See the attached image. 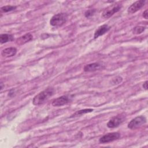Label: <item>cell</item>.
Returning a JSON list of instances; mask_svg holds the SVG:
<instances>
[{
	"instance_id": "ffe728a7",
	"label": "cell",
	"mask_w": 148,
	"mask_h": 148,
	"mask_svg": "<svg viewBox=\"0 0 148 148\" xmlns=\"http://www.w3.org/2000/svg\"><path fill=\"white\" fill-rule=\"evenodd\" d=\"M2 84H3V83L1 82V90H2V89L3 88V85H2Z\"/></svg>"
},
{
	"instance_id": "9a60e30c",
	"label": "cell",
	"mask_w": 148,
	"mask_h": 148,
	"mask_svg": "<svg viewBox=\"0 0 148 148\" xmlns=\"http://www.w3.org/2000/svg\"><path fill=\"white\" fill-rule=\"evenodd\" d=\"M93 111L92 109H82V110H80L77 111L76 112H75L73 115H72L71 117L72 116H78V115H82L87 113H90Z\"/></svg>"
},
{
	"instance_id": "4fadbf2b",
	"label": "cell",
	"mask_w": 148,
	"mask_h": 148,
	"mask_svg": "<svg viewBox=\"0 0 148 148\" xmlns=\"http://www.w3.org/2000/svg\"><path fill=\"white\" fill-rule=\"evenodd\" d=\"M13 39V36L9 34H1L0 35V42L1 44L6 43L9 41H12Z\"/></svg>"
},
{
	"instance_id": "5b68a950",
	"label": "cell",
	"mask_w": 148,
	"mask_h": 148,
	"mask_svg": "<svg viewBox=\"0 0 148 148\" xmlns=\"http://www.w3.org/2000/svg\"><path fill=\"white\" fill-rule=\"evenodd\" d=\"M120 137V134L119 132H111L108 133L99 139V142L101 143H107L114 140H117Z\"/></svg>"
},
{
	"instance_id": "6da1fadb",
	"label": "cell",
	"mask_w": 148,
	"mask_h": 148,
	"mask_svg": "<svg viewBox=\"0 0 148 148\" xmlns=\"http://www.w3.org/2000/svg\"><path fill=\"white\" fill-rule=\"evenodd\" d=\"M54 90L49 87L36 95L32 100V103L35 106L40 105L47 101L54 94Z\"/></svg>"
},
{
	"instance_id": "ba28073f",
	"label": "cell",
	"mask_w": 148,
	"mask_h": 148,
	"mask_svg": "<svg viewBox=\"0 0 148 148\" xmlns=\"http://www.w3.org/2000/svg\"><path fill=\"white\" fill-rule=\"evenodd\" d=\"M70 101L71 99L68 96L62 95L54 99L51 104L54 106H61L68 103Z\"/></svg>"
},
{
	"instance_id": "7a4b0ae2",
	"label": "cell",
	"mask_w": 148,
	"mask_h": 148,
	"mask_svg": "<svg viewBox=\"0 0 148 148\" xmlns=\"http://www.w3.org/2000/svg\"><path fill=\"white\" fill-rule=\"evenodd\" d=\"M67 18L68 15L66 13H57L51 18L50 24L54 27H61L66 22Z\"/></svg>"
},
{
	"instance_id": "ac0fdd59",
	"label": "cell",
	"mask_w": 148,
	"mask_h": 148,
	"mask_svg": "<svg viewBox=\"0 0 148 148\" xmlns=\"http://www.w3.org/2000/svg\"><path fill=\"white\" fill-rule=\"evenodd\" d=\"M143 17L145 19H147V18H148V11H147V9L145 10L143 12Z\"/></svg>"
},
{
	"instance_id": "277c9868",
	"label": "cell",
	"mask_w": 148,
	"mask_h": 148,
	"mask_svg": "<svg viewBox=\"0 0 148 148\" xmlns=\"http://www.w3.org/2000/svg\"><path fill=\"white\" fill-rule=\"evenodd\" d=\"M146 123V119L143 116L136 117L133 119L128 124V128L131 130L138 128Z\"/></svg>"
},
{
	"instance_id": "3957f363",
	"label": "cell",
	"mask_w": 148,
	"mask_h": 148,
	"mask_svg": "<svg viewBox=\"0 0 148 148\" xmlns=\"http://www.w3.org/2000/svg\"><path fill=\"white\" fill-rule=\"evenodd\" d=\"M121 8V5L118 3L112 4L107 7L102 12V17L104 18H109L112 16L115 13L119 12Z\"/></svg>"
},
{
	"instance_id": "2e32d148",
	"label": "cell",
	"mask_w": 148,
	"mask_h": 148,
	"mask_svg": "<svg viewBox=\"0 0 148 148\" xmlns=\"http://www.w3.org/2000/svg\"><path fill=\"white\" fill-rule=\"evenodd\" d=\"M16 8V6H12V5H7V6L2 7L1 8V12L5 13V12H10L13 10H15Z\"/></svg>"
},
{
	"instance_id": "5bb4252c",
	"label": "cell",
	"mask_w": 148,
	"mask_h": 148,
	"mask_svg": "<svg viewBox=\"0 0 148 148\" xmlns=\"http://www.w3.org/2000/svg\"><path fill=\"white\" fill-rule=\"evenodd\" d=\"M145 29V27L143 26H136L132 29L133 34L138 35L143 32Z\"/></svg>"
},
{
	"instance_id": "d6986e66",
	"label": "cell",
	"mask_w": 148,
	"mask_h": 148,
	"mask_svg": "<svg viewBox=\"0 0 148 148\" xmlns=\"http://www.w3.org/2000/svg\"><path fill=\"white\" fill-rule=\"evenodd\" d=\"M143 87L145 90H147V81H146L143 84Z\"/></svg>"
},
{
	"instance_id": "8fae6325",
	"label": "cell",
	"mask_w": 148,
	"mask_h": 148,
	"mask_svg": "<svg viewBox=\"0 0 148 148\" xmlns=\"http://www.w3.org/2000/svg\"><path fill=\"white\" fill-rule=\"evenodd\" d=\"M17 53V49L15 47H8L3 49L1 52V55L3 57L8 58L14 56Z\"/></svg>"
},
{
	"instance_id": "e0dca14e",
	"label": "cell",
	"mask_w": 148,
	"mask_h": 148,
	"mask_svg": "<svg viewBox=\"0 0 148 148\" xmlns=\"http://www.w3.org/2000/svg\"><path fill=\"white\" fill-rule=\"evenodd\" d=\"M95 9H89V10H87L84 13V16L86 17L89 18V17L92 16L94 15V14L95 13Z\"/></svg>"
},
{
	"instance_id": "8992f818",
	"label": "cell",
	"mask_w": 148,
	"mask_h": 148,
	"mask_svg": "<svg viewBox=\"0 0 148 148\" xmlns=\"http://www.w3.org/2000/svg\"><path fill=\"white\" fill-rule=\"evenodd\" d=\"M124 119L125 116L122 114L113 117L107 123V126L110 128L117 127L124 121Z\"/></svg>"
},
{
	"instance_id": "52a82bcc",
	"label": "cell",
	"mask_w": 148,
	"mask_h": 148,
	"mask_svg": "<svg viewBox=\"0 0 148 148\" xmlns=\"http://www.w3.org/2000/svg\"><path fill=\"white\" fill-rule=\"evenodd\" d=\"M145 3V0H139L135 2L128 7L127 9V12L129 14H132L135 13L136 12L140 10L144 6Z\"/></svg>"
},
{
	"instance_id": "7c38bea8",
	"label": "cell",
	"mask_w": 148,
	"mask_h": 148,
	"mask_svg": "<svg viewBox=\"0 0 148 148\" xmlns=\"http://www.w3.org/2000/svg\"><path fill=\"white\" fill-rule=\"evenodd\" d=\"M101 68V65L97 62L91 63L86 65L84 67V71L85 72H93Z\"/></svg>"
},
{
	"instance_id": "30bf717a",
	"label": "cell",
	"mask_w": 148,
	"mask_h": 148,
	"mask_svg": "<svg viewBox=\"0 0 148 148\" xmlns=\"http://www.w3.org/2000/svg\"><path fill=\"white\" fill-rule=\"evenodd\" d=\"M32 38H33V36L30 33L26 34L20 36V38H17L16 40V43L18 45H22L31 40Z\"/></svg>"
},
{
	"instance_id": "9c48e42d",
	"label": "cell",
	"mask_w": 148,
	"mask_h": 148,
	"mask_svg": "<svg viewBox=\"0 0 148 148\" xmlns=\"http://www.w3.org/2000/svg\"><path fill=\"white\" fill-rule=\"evenodd\" d=\"M110 27L109 26H108V25H106V24H103V25L100 26L95 31V33H94V39H97L99 36L103 35L106 32H107L110 29Z\"/></svg>"
}]
</instances>
